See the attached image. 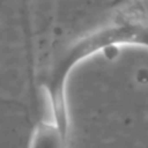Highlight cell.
I'll list each match as a JSON object with an SVG mask.
<instances>
[{"label":"cell","instance_id":"1","mask_svg":"<svg viewBox=\"0 0 148 148\" xmlns=\"http://www.w3.org/2000/svg\"><path fill=\"white\" fill-rule=\"evenodd\" d=\"M122 44L148 47V21L144 10L134 9L120 13L114 21L73 42L55 61L44 88L48 95L52 123L68 138L69 114L66 104V79L77 64L101 51Z\"/></svg>","mask_w":148,"mask_h":148},{"label":"cell","instance_id":"2","mask_svg":"<svg viewBox=\"0 0 148 148\" xmlns=\"http://www.w3.org/2000/svg\"><path fill=\"white\" fill-rule=\"evenodd\" d=\"M68 138L52 122L38 121L31 135L29 148H66Z\"/></svg>","mask_w":148,"mask_h":148}]
</instances>
